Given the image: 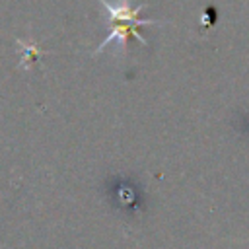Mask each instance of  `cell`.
Here are the masks:
<instances>
[{
  "label": "cell",
  "mask_w": 249,
  "mask_h": 249,
  "mask_svg": "<svg viewBox=\"0 0 249 249\" xmlns=\"http://www.w3.org/2000/svg\"><path fill=\"white\" fill-rule=\"evenodd\" d=\"M105 12H107V19H109V35L97 45V49L93 51V56L101 54L109 43H117L121 53L126 51V41L128 37H134L140 41V45L146 47V39L138 33L140 25H163L165 21H158V19H148V18H138L140 10L146 8V4H136L132 6V0H97Z\"/></svg>",
  "instance_id": "obj_1"
}]
</instances>
